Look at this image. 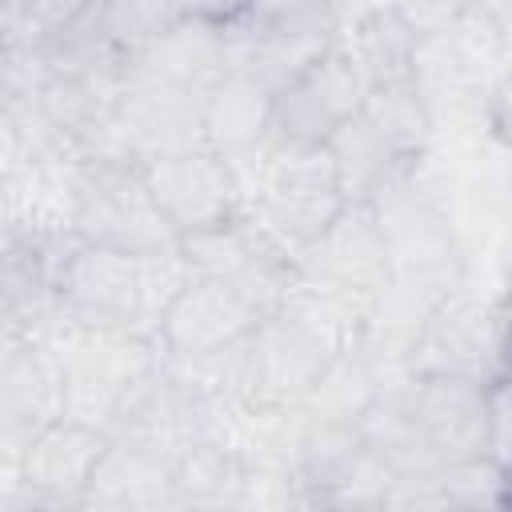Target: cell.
<instances>
[{"instance_id":"1","label":"cell","mask_w":512,"mask_h":512,"mask_svg":"<svg viewBox=\"0 0 512 512\" xmlns=\"http://www.w3.org/2000/svg\"><path fill=\"white\" fill-rule=\"evenodd\" d=\"M344 204L348 200L340 192V176L328 144L272 140L252 172L244 216H252L264 228V236L296 260L300 248L312 236H320Z\"/></svg>"},{"instance_id":"2","label":"cell","mask_w":512,"mask_h":512,"mask_svg":"<svg viewBox=\"0 0 512 512\" xmlns=\"http://www.w3.org/2000/svg\"><path fill=\"white\" fill-rule=\"evenodd\" d=\"M76 232L92 244H108L132 256L180 244V232L156 204L140 164L128 160H88L76 204Z\"/></svg>"},{"instance_id":"3","label":"cell","mask_w":512,"mask_h":512,"mask_svg":"<svg viewBox=\"0 0 512 512\" xmlns=\"http://www.w3.org/2000/svg\"><path fill=\"white\" fill-rule=\"evenodd\" d=\"M180 252L188 260L192 276L228 284L260 316H276L280 296L288 288V276L296 272V260L284 248H276L264 236V228L244 212L224 220V224L184 232Z\"/></svg>"},{"instance_id":"4","label":"cell","mask_w":512,"mask_h":512,"mask_svg":"<svg viewBox=\"0 0 512 512\" xmlns=\"http://www.w3.org/2000/svg\"><path fill=\"white\" fill-rule=\"evenodd\" d=\"M108 436L100 428L56 420L36 432L20 456V472H4L0 508L32 512V508H84L88 480L104 452Z\"/></svg>"},{"instance_id":"5","label":"cell","mask_w":512,"mask_h":512,"mask_svg":"<svg viewBox=\"0 0 512 512\" xmlns=\"http://www.w3.org/2000/svg\"><path fill=\"white\" fill-rule=\"evenodd\" d=\"M504 328L508 304H476L456 292L420 332L416 348L408 352V372L472 376L488 384L504 372Z\"/></svg>"},{"instance_id":"6","label":"cell","mask_w":512,"mask_h":512,"mask_svg":"<svg viewBox=\"0 0 512 512\" xmlns=\"http://www.w3.org/2000/svg\"><path fill=\"white\" fill-rule=\"evenodd\" d=\"M56 300L68 316H76L88 328H128L140 324V256L92 244L80 236V244L68 252V260L56 272Z\"/></svg>"},{"instance_id":"7","label":"cell","mask_w":512,"mask_h":512,"mask_svg":"<svg viewBox=\"0 0 512 512\" xmlns=\"http://www.w3.org/2000/svg\"><path fill=\"white\" fill-rule=\"evenodd\" d=\"M116 120H120V136H124L136 164L208 144L204 92H192L184 84L148 76L140 68H132L128 84H124Z\"/></svg>"},{"instance_id":"8","label":"cell","mask_w":512,"mask_h":512,"mask_svg":"<svg viewBox=\"0 0 512 512\" xmlns=\"http://www.w3.org/2000/svg\"><path fill=\"white\" fill-rule=\"evenodd\" d=\"M140 172H144L156 204L164 208V216L176 224L180 236L196 232V228L224 224V220L240 216V208H244L232 164L208 144L144 160Z\"/></svg>"},{"instance_id":"9","label":"cell","mask_w":512,"mask_h":512,"mask_svg":"<svg viewBox=\"0 0 512 512\" xmlns=\"http://www.w3.org/2000/svg\"><path fill=\"white\" fill-rule=\"evenodd\" d=\"M412 424L444 468L452 460L488 456V384L472 376H416L408 372Z\"/></svg>"},{"instance_id":"10","label":"cell","mask_w":512,"mask_h":512,"mask_svg":"<svg viewBox=\"0 0 512 512\" xmlns=\"http://www.w3.org/2000/svg\"><path fill=\"white\" fill-rule=\"evenodd\" d=\"M368 84L340 44H332L304 76H296L272 104L276 140L328 144V136L364 108Z\"/></svg>"},{"instance_id":"11","label":"cell","mask_w":512,"mask_h":512,"mask_svg":"<svg viewBox=\"0 0 512 512\" xmlns=\"http://www.w3.org/2000/svg\"><path fill=\"white\" fill-rule=\"evenodd\" d=\"M64 420V360L48 344H8L0 364L4 464H20L28 440Z\"/></svg>"},{"instance_id":"12","label":"cell","mask_w":512,"mask_h":512,"mask_svg":"<svg viewBox=\"0 0 512 512\" xmlns=\"http://www.w3.org/2000/svg\"><path fill=\"white\" fill-rule=\"evenodd\" d=\"M296 268L380 296L388 284V236L376 208L368 200H348L332 224L300 248Z\"/></svg>"},{"instance_id":"13","label":"cell","mask_w":512,"mask_h":512,"mask_svg":"<svg viewBox=\"0 0 512 512\" xmlns=\"http://www.w3.org/2000/svg\"><path fill=\"white\" fill-rule=\"evenodd\" d=\"M372 304H376L372 292H360V288H348V284H336V280L296 268L288 276L276 316H284L292 328H300L312 344H320L336 360V356L360 352V344L368 336Z\"/></svg>"},{"instance_id":"14","label":"cell","mask_w":512,"mask_h":512,"mask_svg":"<svg viewBox=\"0 0 512 512\" xmlns=\"http://www.w3.org/2000/svg\"><path fill=\"white\" fill-rule=\"evenodd\" d=\"M264 316L228 284L192 276L156 328L160 352H212L244 340Z\"/></svg>"},{"instance_id":"15","label":"cell","mask_w":512,"mask_h":512,"mask_svg":"<svg viewBox=\"0 0 512 512\" xmlns=\"http://www.w3.org/2000/svg\"><path fill=\"white\" fill-rule=\"evenodd\" d=\"M328 352L312 344L284 316H264L252 328V372L248 392L264 404H304L328 368Z\"/></svg>"},{"instance_id":"16","label":"cell","mask_w":512,"mask_h":512,"mask_svg":"<svg viewBox=\"0 0 512 512\" xmlns=\"http://www.w3.org/2000/svg\"><path fill=\"white\" fill-rule=\"evenodd\" d=\"M136 68L148 72V76H160V80H172V84H184V88L208 96V88L228 76V36H224V24L208 20V16L176 20V24L160 28L144 44Z\"/></svg>"},{"instance_id":"17","label":"cell","mask_w":512,"mask_h":512,"mask_svg":"<svg viewBox=\"0 0 512 512\" xmlns=\"http://www.w3.org/2000/svg\"><path fill=\"white\" fill-rule=\"evenodd\" d=\"M84 508H176V480L172 464L152 456L148 448L108 436L96 472L84 492Z\"/></svg>"},{"instance_id":"18","label":"cell","mask_w":512,"mask_h":512,"mask_svg":"<svg viewBox=\"0 0 512 512\" xmlns=\"http://www.w3.org/2000/svg\"><path fill=\"white\" fill-rule=\"evenodd\" d=\"M412 80L420 84L432 120L440 128V120L448 124H488V92H492V76H484L472 60H464L456 52V44L448 36H428L416 48V72Z\"/></svg>"},{"instance_id":"19","label":"cell","mask_w":512,"mask_h":512,"mask_svg":"<svg viewBox=\"0 0 512 512\" xmlns=\"http://www.w3.org/2000/svg\"><path fill=\"white\" fill-rule=\"evenodd\" d=\"M272 104H276V96L260 80H252L248 72H228L204 96L208 148H216L228 160H240V156L260 152L264 144H272L276 140Z\"/></svg>"},{"instance_id":"20","label":"cell","mask_w":512,"mask_h":512,"mask_svg":"<svg viewBox=\"0 0 512 512\" xmlns=\"http://www.w3.org/2000/svg\"><path fill=\"white\" fill-rule=\"evenodd\" d=\"M336 44L348 52V60L356 64V72L364 76L368 88L392 84V80H408L416 72L420 36L400 20V12L388 0L356 8L352 20L340 24Z\"/></svg>"},{"instance_id":"21","label":"cell","mask_w":512,"mask_h":512,"mask_svg":"<svg viewBox=\"0 0 512 512\" xmlns=\"http://www.w3.org/2000/svg\"><path fill=\"white\" fill-rule=\"evenodd\" d=\"M328 152L336 160V176H340V192L344 200H372L384 180L396 172V164L404 160L368 120L364 112H356L352 120H344L332 136H328Z\"/></svg>"},{"instance_id":"22","label":"cell","mask_w":512,"mask_h":512,"mask_svg":"<svg viewBox=\"0 0 512 512\" xmlns=\"http://www.w3.org/2000/svg\"><path fill=\"white\" fill-rule=\"evenodd\" d=\"M364 120L400 152V156H416L432 144L436 136V120L432 108L420 92V84L408 80H392V84H376L364 96Z\"/></svg>"},{"instance_id":"23","label":"cell","mask_w":512,"mask_h":512,"mask_svg":"<svg viewBox=\"0 0 512 512\" xmlns=\"http://www.w3.org/2000/svg\"><path fill=\"white\" fill-rule=\"evenodd\" d=\"M176 508H236L244 464L208 440H196L172 468Z\"/></svg>"},{"instance_id":"24","label":"cell","mask_w":512,"mask_h":512,"mask_svg":"<svg viewBox=\"0 0 512 512\" xmlns=\"http://www.w3.org/2000/svg\"><path fill=\"white\" fill-rule=\"evenodd\" d=\"M444 508H496L512 504V472L492 456L452 460L436 472Z\"/></svg>"},{"instance_id":"25","label":"cell","mask_w":512,"mask_h":512,"mask_svg":"<svg viewBox=\"0 0 512 512\" xmlns=\"http://www.w3.org/2000/svg\"><path fill=\"white\" fill-rule=\"evenodd\" d=\"M488 456L512 472V372L488 380Z\"/></svg>"},{"instance_id":"26","label":"cell","mask_w":512,"mask_h":512,"mask_svg":"<svg viewBox=\"0 0 512 512\" xmlns=\"http://www.w3.org/2000/svg\"><path fill=\"white\" fill-rule=\"evenodd\" d=\"M388 4L400 12V20H404L420 40L444 36V32L456 24V16L468 8V0H388Z\"/></svg>"},{"instance_id":"27","label":"cell","mask_w":512,"mask_h":512,"mask_svg":"<svg viewBox=\"0 0 512 512\" xmlns=\"http://www.w3.org/2000/svg\"><path fill=\"white\" fill-rule=\"evenodd\" d=\"M488 128L500 144L512 148V64L492 80V92H488Z\"/></svg>"},{"instance_id":"28","label":"cell","mask_w":512,"mask_h":512,"mask_svg":"<svg viewBox=\"0 0 512 512\" xmlns=\"http://www.w3.org/2000/svg\"><path fill=\"white\" fill-rule=\"evenodd\" d=\"M504 372H512V304H508V328H504Z\"/></svg>"},{"instance_id":"29","label":"cell","mask_w":512,"mask_h":512,"mask_svg":"<svg viewBox=\"0 0 512 512\" xmlns=\"http://www.w3.org/2000/svg\"><path fill=\"white\" fill-rule=\"evenodd\" d=\"M508 304H512V300H508Z\"/></svg>"}]
</instances>
